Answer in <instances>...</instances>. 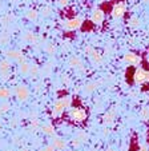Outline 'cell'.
Listing matches in <instances>:
<instances>
[{
    "label": "cell",
    "mask_w": 149,
    "mask_h": 151,
    "mask_svg": "<svg viewBox=\"0 0 149 151\" xmlns=\"http://www.w3.org/2000/svg\"><path fill=\"white\" fill-rule=\"evenodd\" d=\"M71 104H72V98L71 96H64L60 98L55 102L53 107H52V115L53 116H57L59 114H61L65 109H69Z\"/></svg>",
    "instance_id": "cell-1"
},
{
    "label": "cell",
    "mask_w": 149,
    "mask_h": 151,
    "mask_svg": "<svg viewBox=\"0 0 149 151\" xmlns=\"http://www.w3.org/2000/svg\"><path fill=\"white\" fill-rule=\"evenodd\" d=\"M69 119L73 120V122H84L87 120V116H88V112L85 109H81V107H75V109H71L69 112Z\"/></svg>",
    "instance_id": "cell-2"
},
{
    "label": "cell",
    "mask_w": 149,
    "mask_h": 151,
    "mask_svg": "<svg viewBox=\"0 0 149 151\" xmlns=\"http://www.w3.org/2000/svg\"><path fill=\"white\" fill-rule=\"evenodd\" d=\"M133 82L136 84H141V83L149 82V71H145L143 68H138L133 74Z\"/></svg>",
    "instance_id": "cell-3"
},
{
    "label": "cell",
    "mask_w": 149,
    "mask_h": 151,
    "mask_svg": "<svg viewBox=\"0 0 149 151\" xmlns=\"http://www.w3.org/2000/svg\"><path fill=\"white\" fill-rule=\"evenodd\" d=\"M127 12V4L124 3V1H120V3L115 4L112 8V16L115 17V19H120V17L124 16V14Z\"/></svg>",
    "instance_id": "cell-4"
},
{
    "label": "cell",
    "mask_w": 149,
    "mask_h": 151,
    "mask_svg": "<svg viewBox=\"0 0 149 151\" xmlns=\"http://www.w3.org/2000/svg\"><path fill=\"white\" fill-rule=\"evenodd\" d=\"M15 95H16V98L20 100V102H24V100L28 99L29 91L26 86H17L16 90H15Z\"/></svg>",
    "instance_id": "cell-5"
},
{
    "label": "cell",
    "mask_w": 149,
    "mask_h": 151,
    "mask_svg": "<svg viewBox=\"0 0 149 151\" xmlns=\"http://www.w3.org/2000/svg\"><path fill=\"white\" fill-rule=\"evenodd\" d=\"M83 24V19L81 17H75V19H71V20H67L64 24V27L67 29H77L80 28Z\"/></svg>",
    "instance_id": "cell-6"
},
{
    "label": "cell",
    "mask_w": 149,
    "mask_h": 151,
    "mask_svg": "<svg viewBox=\"0 0 149 151\" xmlns=\"http://www.w3.org/2000/svg\"><path fill=\"white\" fill-rule=\"evenodd\" d=\"M85 52L88 54V56L91 58V60H92V62H95V63H101V60H103L101 55L98 54L96 50H93L91 46H87V47H85Z\"/></svg>",
    "instance_id": "cell-7"
},
{
    "label": "cell",
    "mask_w": 149,
    "mask_h": 151,
    "mask_svg": "<svg viewBox=\"0 0 149 151\" xmlns=\"http://www.w3.org/2000/svg\"><path fill=\"white\" fill-rule=\"evenodd\" d=\"M124 60H125L128 64H130V66H137L138 63L141 62V58L138 56L137 54L128 52V54H125V56H124Z\"/></svg>",
    "instance_id": "cell-8"
},
{
    "label": "cell",
    "mask_w": 149,
    "mask_h": 151,
    "mask_svg": "<svg viewBox=\"0 0 149 151\" xmlns=\"http://www.w3.org/2000/svg\"><path fill=\"white\" fill-rule=\"evenodd\" d=\"M6 55L8 58H11V59H15V60H17V62H20V63L26 62V58H24V55H23L20 51H16V50H9V51L6 52Z\"/></svg>",
    "instance_id": "cell-9"
},
{
    "label": "cell",
    "mask_w": 149,
    "mask_h": 151,
    "mask_svg": "<svg viewBox=\"0 0 149 151\" xmlns=\"http://www.w3.org/2000/svg\"><path fill=\"white\" fill-rule=\"evenodd\" d=\"M91 20H92L95 24L103 23V20H104V12H103L101 9H95V11H93V14H92Z\"/></svg>",
    "instance_id": "cell-10"
},
{
    "label": "cell",
    "mask_w": 149,
    "mask_h": 151,
    "mask_svg": "<svg viewBox=\"0 0 149 151\" xmlns=\"http://www.w3.org/2000/svg\"><path fill=\"white\" fill-rule=\"evenodd\" d=\"M115 118H116V110L115 109H111L109 111H108L107 114L104 115V118H103V120H104V124H107V126L112 124L113 120H115Z\"/></svg>",
    "instance_id": "cell-11"
},
{
    "label": "cell",
    "mask_w": 149,
    "mask_h": 151,
    "mask_svg": "<svg viewBox=\"0 0 149 151\" xmlns=\"http://www.w3.org/2000/svg\"><path fill=\"white\" fill-rule=\"evenodd\" d=\"M51 145L53 146L56 150H59V151L65 150V147H67V143H65L64 140L61 139V138H57V137H55L53 139H52V143H51Z\"/></svg>",
    "instance_id": "cell-12"
},
{
    "label": "cell",
    "mask_w": 149,
    "mask_h": 151,
    "mask_svg": "<svg viewBox=\"0 0 149 151\" xmlns=\"http://www.w3.org/2000/svg\"><path fill=\"white\" fill-rule=\"evenodd\" d=\"M68 63H69L71 67H77V68L83 67V62L79 56H71V59L68 60Z\"/></svg>",
    "instance_id": "cell-13"
},
{
    "label": "cell",
    "mask_w": 149,
    "mask_h": 151,
    "mask_svg": "<svg viewBox=\"0 0 149 151\" xmlns=\"http://www.w3.org/2000/svg\"><path fill=\"white\" fill-rule=\"evenodd\" d=\"M40 130L47 135H53L55 134V127L52 124H43L41 127H40Z\"/></svg>",
    "instance_id": "cell-14"
},
{
    "label": "cell",
    "mask_w": 149,
    "mask_h": 151,
    "mask_svg": "<svg viewBox=\"0 0 149 151\" xmlns=\"http://www.w3.org/2000/svg\"><path fill=\"white\" fill-rule=\"evenodd\" d=\"M9 68H11L9 60H1V62H0V74H3V72H9Z\"/></svg>",
    "instance_id": "cell-15"
},
{
    "label": "cell",
    "mask_w": 149,
    "mask_h": 151,
    "mask_svg": "<svg viewBox=\"0 0 149 151\" xmlns=\"http://www.w3.org/2000/svg\"><path fill=\"white\" fill-rule=\"evenodd\" d=\"M19 70H20V72H21V74H29V70H31V64H28L27 62H23V63H20Z\"/></svg>",
    "instance_id": "cell-16"
},
{
    "label": "cell",
    "mask_w": 149,
    "mask_h": 151,
    "mask_svg": "<svg viewBox=\"0 0 149 151\" xmlns=\"http://www.w3.org/2000/svg\"><path fill=\"white\" fill-rule=\"evenodd\" d=\"M11 96V91L6 87H0V99H7Z\"/></svg>",
    "instance_id": "cell-17"
},
{
    "label": "cell",
    "mask_w": 149,
    "mask_h": 151,
    "mask_svg": "<svg viewBox=\"0 0 149 151\" xmlns=\"http://www.w3.org/2000/svg\"><path fill=\"white\" fill-rule=\"evenodd\" d=\"M76 138H77V139H79L81 143H84V142H87V139H88V134H87L85 131H77Z\"/></svg>",
    "instance_id": "cell-18"
},
{
    "label": "cell",
    "mask_w": 149,
    "mask_h": 151,
    "mask_svg": "<svg viewBox=\"0 0 149 151\" xmlns=\"http://www.w3.org/2000/svg\"><path fill=\"white\" fill-rule=\"evenodd\" d=\"M24 40H27L28 43H36V36H35L34 32H27L24 35Z\"/></svg>",
    "instance_id": "cell-19"
},
{
    "label": "cell",
    "mask_w": 149,
    "mask_h": 151,
    "mask_svg": "<svg viewBox=\"0 0 149 151\" xmlns=\"http://www.w3.org/2000/svg\"><path fill=\"white\" fill-rule=\"evenodd\" d=\"M8 110H11V104H9L8 102H4L0 104V115L1 114H6Z\"/></svg>",
    "instance_id": "cell-20"
},
{
    "label": "cell",
    "mask_w": 149,
    "mask_h": 151,
    "mask_svg": "<svg viewBox=\"0 0 149 151\" xmlns=\"http://www.w3.org/2000/svg\"><path fill=\"white\" fill-rule=\"evenodd\" d=\"M37 16H39V14H37V11H35V9H29V11L27 12V17H28L29 20H36Z\"/></svg>",
    "instance_id": "cell-21"
},
{
    "label": "cell",
    "mask_w": 149,
    "mask_h": 151,
    "mask_svg": "<svg viewBox=\"0 0 149 151\" xmlns=\"http://www.w3.org/2000/svg\"><path fill=\"white\" fill-rule=\"evenodd\" d=\"M128 24H129L130 27H138V26H140V20H138V17L132 16L129 19V22H128Z\"/></svg>",
    "instance_id": "cell-22"
},
{
    "label": "cell",
    "mask_w": 149,
    "mask_h": 151,
    "mask_svg": "<svg viewBox=\"0 0 149 151\" xmlns=\"http://www.w3.org/2000/svg\"><path fill=\"white\" fill-rule=\"evenodd\" d=\"M140 116L143 118V119H145V120H148V119H149V109H148V107H145V109L141 110Z\"/></svg>",
    "instance_id": "cell-23"
},
{
    "label": "cell",
    "mask_w": 149,
    "mask_h": 151,
    "mask_svg": "<svg viewBox=\"0 0 149 151\" xmlns=\"http://www.w3.org/2000/svg\"><path fill=\"white\" fill-rule=\"evenodd\" d=\"M97 87V83H95V82H92V83H88L87 86H85V91L87 92H92L93 90Z\"/></svg>",
    "instance_id": "cell-24"
},
{
    "label": "cell",
    "mask_w": 149,
    "mask_h": 151,
    "mask_svg": "<svg viewBox=\"0 0 149 151\" xmlns=\"http://www.w3.org/2000/svg\"><path fill=\"white\" fill-rule=\"evenodd\" d=\"M8 42H9V35L4 34L0 36V44H8Z\"/></svg>",
    "instance_id": "cell-25"
},
{
    "label": "cell",
    "mask_w": 149,
    "mask_h": 151,
    "mask_svg": "<svg viewBox=\"0 0 149 151\" xmlns=\"http://www.w3.org/2000/svg\"><path fill=\"white\" fill-rule=\"evenodd\" d=\"M45 51H47L49 55H53L55 51H56V48H55L53 44H48V46H45Z\"/></svg>",
    "instance_id": "cell-26"
},
{
    "label": "cell",
    "mask_w": 149,
    "mask_h": 151,
    "mask_svg": "<svg viewBox=\"0 0 149 151\" xmlns=\"http://www.w3.org/2000/svg\"><path fill=\"white\" fill-rule=\"evenodd\" d=\"M12 20H14V16H12V15H7V16H4L3 19H1V23L6 26L7 23H9V22H12Z\"/></svg>",
    "instance_id": "cell-27"
},
{
    "label": "cell",
    "mask_w": 149,
    "mask_h": 151,
    "mask_svg": "<svg viewBox=\"0 0 149 151\" xmlns=\"http://www.w3.org/2000/svg\"><path fill=\"white\" fill-rule=\"evenodd\" d=\"M29 74H31L32 76H36V75L39 74V67H37V66H31V70H29Z\"/></svg>",
    "instance_id": "cell-28"
},
{
    "label": "cell",
    "mask_w": 149,
    "mask_h": 151,
    "mask_svg": "<svg viewBox=\"0 0 149 151\" xmlns=\"http://www.w3.org/2000/svg\"><path fill=\"white\" fill-rule=\"evenodd\" d=\"M81 145H83V143L80 142V140L77 139V138H73V139H72V146H73L75 148H79Z\"/></svg>",
    "instance_id": "cell-29"
},
{
    "label": "cell",
    "mask_w": 149,
    "mask_h": 151,
    "mask_svg": "<svg viewBox=\"0 0 149 151\" xmlns=\"http://www.w3.org/2000/svg\"><path fill=\"white\" fill-rule=\"evenodd\" d=\"M41 151H56V148L53 147V146L49 143V145H47V146H44V147L41 148Z\"/></svg>",
    "instance_id": "cell-30"
},
{
    "label": "cell",
    "mask_w": 149,
    "mask_h": 151,
    "mask_svg": "<svg viewBox=\"0 0 149 151\" xmlns=\"http://www.w3.org/2000/svg\"><path fill=\"white\" fill-rule=\"evenodd\" d=\"M31 127L34 128V130H36V128L39 127V119H32V122H31Z\"/></svg>",
    "instance_id": "cell-31"
},
{
    "label": "cell",
    "mask_w": 149,
    "mask_h": 151,
    "mask_svg": "<svg viewBox=\"0 0 149 151\" xmlns=\"http://www.w3.org/2000/svg\"><path fill=\"white\" fill-rule=\"evenodd\" d=\"M9 76H11V74H9V72H3V74H1V79H3L4 82H6V80H8Z\"/></svg>",
    "instance_id": "cell-32"
},
{
    "label": "cell",
    "mask_w": 149,
    "mask_h": 151,
    "mask_svg": "<svg viewBox=\"0 0 149 151\" xmlns=\"http://www.w3.org/2000/svg\"><path fill=\"white\" fill-rule=\"evenodd\" d=\"M43 15H44V16H48V15L51 14V8H48V7H45V8H43Z\"/></svg>",
    "instance_id": "cell-33"
},
{
    "label": "cell",
    "mask_w": 149,
    "mask_h": 151,
    "mask_svg": "<svg viewBox=\"0 0 149 151\" xmlns=\"http://www.w3.org/2000/svg\"><path fill=\"white\" fill-rule=\"evenodd\" d=\"M59 4H60V7L68 6V0H59Z\"/></svg>",
    "instance_id": "cell-34"
},
{
    "label": "cell",
    "mask_w": 149,
    "mask_h": 151,
    "mask_svg": "<svg viewBox=\"0 0 149 151\" xmlns=\"http://www.w3.org/2000/svg\"><path fill=\"white\" fill-rule=\"evenodd\" d=\"M63 82H64L65 84H69V78H68V76H63Z\"/></svg>",
    "instance_id": "cell-35"
},
{
    "label": "cell",
    "mask_w": 149,
    "mask_h": 151,
    "mask_svg": "<svg viewBox=\"0 0 149 151\" xmlns=\"http://www.w3.org/2000/svg\"><path fill=\"white\" fill-rule=\"evenodd\" d=\"M108 134H109V128L105 127V128H104V135H108Z\"/></svg>",
    "instance_id": "cell-36"
},
{
    "label": "cell",
    "mask_w": 149,
    "mask_h": 151,
    "mask_svg": "<svg viewBox=\"0 0 149 151\" xmlns=\"http://www.w3.org/2000/svg\"><path fill=\"white\" fill-rule=\"evenodd\" d=\"M140 151H148V148H146V146H141V150Z\"/></svg>",
    "instance_id": "cell-37"
},
{
    "label": "cell",
    "mask_w": 149,
    "mask_h": 151,
    "mask_svg": "<svg viewBox=\"0 0 149 151\" xmlns=\"http://www.w3.org/2000/svg\"><path fill=\"white\" fill-rule=\"evenodd\" d=\"M107 151H115V148H113V147H108Z\"/></svg>",
    "instance_id": "cell-38"
},
{
    "label": "cell",
    "mask_w": 149,
    "mask_h": 151,
    "mask_svg": "<svg viewBox=\"0 0 149 151\" xmlns=\"http://www.w3.org/2000/svg\"><path fill=\"white\" fill-rule=\"evenodd\" d=\"M144 1H145V3H148V4H149V0H144Z\"/></svg>",
    "instance_id": "cell-39"
},
{
    "label": "cell",
    "mask_w": 149,
    "mask_h": 151,
    "mask_svg": "<svg viewBox=\"0 0 149 151\" xmlns=\"http://www.w3.org/2000/svg\"><path fill=\"white\" fill-rule=\"evenodd\" d=\"M20 151H27V150H26V148H21V150H20Z\"/></svg>",
    "instance_id": "cell-40"
},
{
    "label": "cell",
    "mask_w": 149,
    "mask_h": 151,
    "mask_svg": "<svg viewBox=\"0 0 149 151\" xmlns=\"http://www.w3.org/2000/svg\"><path fill=\"white\" fill-rule=\"evenodd\" d=\"M89 151H97V150H89Z\"/></svg>",
    "instance_id": "cell-41"
}]
</instances>
